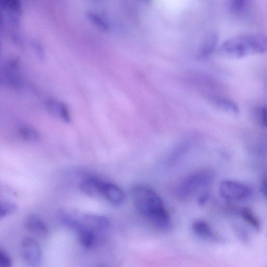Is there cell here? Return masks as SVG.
<instances>
[{
	"instance_id": "cell-1",
	"label": "cell",
	"mask_w": 267,
	"mask_h": 267,
	"mask_svg": "<svg viewBox=\"0 0 267 267\" xmlns=\"http://www.w3.org/2000/svg\"><path fill=\"white\" fill-rule=\"evenodd\" d=\"M132 198L137 210L157 228L170 229L171 216L160 195L150 188L136 186L132 190Z\"/></svg>"
},
{
	"instance_id": "cell-2",
	"label": "cell",
	"mask_w": 267,
	"mask_h": 267,
	"mask_svg": "<svg viewBox=\"0 0 267 267\" xmlns=\"http://www.w3.org/2000/svg\"><path fill=\"white\" fill-rule=\"evenodd\" d=\"M267 49L266 37L261 34H245L231 38L223 43L218 53L232 58L264 53Z\"/></svg>"
},
{
	"instance_id": "cell-3",
	"label": "cell",
	"mask_w": 267,
	"mask_h": 267,
	"mask_svg": "<svg viewBox=\"0 0 267 267\" xmlns=\"http://www.w3.org/2000/svg\"><path fill=\"white\" fill-rule=\"evenodd\" d=\"M213 179L214 175L209 171H201L192 173L185 177L177 186L176 194L180 199H187L210 185Z\"/></svg>"
},
{
	"instance_id": "cell-4",
	"label": "cell",
	"mask_w": 267,
	"mask_h": 267,
	"mask_svg": "<svg viewBox=\"0 0 267 267\" xmlns=\"http://www.w3.org/2000/svg\"><path fill=\"white\" fill-rule=\"evenodd\" d=\"M218 190L222 199L231 202L247 201L253 195V190L249 186L231 180L221 181L219 185Z\"/></svg>"
},
{
	"instance_id": "cell-5",
	"label": "cell",
	"mask_w": 267,
	"mask_h": 267,
	"mask_svg": "<svg viewBox=\"0 0 267 267\" xmlns=\"http://www.w3.org/2000/svg\"><path fill=\"white\" fill-rule=\"evenodd\" d=\"M21 253L25 262L33 267L42 263L43 252L40 244L32 237H26L21 243Z\"/></svg>"
},
{
	"instance_id": "cell-6",
	"label": "cell",
	"mask_w": 267,
	"mask_h": 267,
	"mask_svg": "<svg viewBox=\"0 0 267 267\" xmlns=\"http://www.w3.org/2000/svg\"><path fill=\"white\" fill-rule=\"evenodd\" d=\"M101 196L108 202L116 206L124 204L126 197L124 192L117 185L103 181L101 187Z\"/></svg>"
},
{
	"instance_id": "cell-7",
	"label": "cell",
	"mask_w": 267,
	"mask_h": 267,
	"mask_svg": "<svg viewBox=\"0 0 267 267\" xmlns=\"http://www.w3.org/2000/svg\"><path fill=\"white\" fill-rule=\"evenodd\" d=\"M25 225L29 232L42 238L45 237L48 234L46 224L40 217L36 214L29 215L25 220Z\"/></svg>"
},
{
	"instance_id": "cell-8",
	"label": "cell",
	"mask_w": 267,
	"mask_h": 267,
	"mask_svg": "<svg viewBox=\"0 0 267 267\" xmlns=\"http://www.w3.org/2000/svg\"><path fill=\"white\" fill-rule=\"evenodd\" d=\"M48 110L53 115L61 118L64 121L70 122L71 117L67 107L60 102L49 100L46 103Z\"/></svg>"
},
{
	"instance_id": "cell-9",
	"label": "cell",
	"mask_w": 267,
	"mask_h": 267,
	"mask_svg": "<svg viewBox=\"0 0 267 267\" xmlns=\"http://www.w3.org/2000/svg\"><path fill=\"white\" fill-rule=\"evenodd\" d=\"M103 182L96 177L88 178L81 183V190L84 193L91 197L101 196Z\"/></svg>"
},
{
	"instance_id": "cell-10",
	"label": "cell",
	"mask_w": 267,
	"mask_h": 267,
	"mask_svg": "<svg viewBox=\"0 0 267 267\" xmlns=\"http://www.w3.org/2000/svg\"><path fill=\"white\" fill-rule=\"evenodd\" d=\"M193 229L195 233L202 238L212 240L216 239V235L210 225L204 221H195L193 224Z\"/></svg>"
},
{
	"instance_id": "cell-11",
	"label": "cell",
	"mask_w": 267,
	"mask_h": 267,
	"mask_svg": "<svg viewBox=\"0 0 267 267\" xmlns=\"http://www.w3.org/2000/svg\"><path fill=\"white\" fill-rule=\"evenodd\" d=\"M217 42V36L212 33L204 39L199 51V56L204 58L211 54L215 49Z\"/></svg>"
},
{
	"instance_id": "cell-12",
	"label": "cell",
	"mask_w": 267,
	"mask_h": 267,
	"mask_svg": "<svg viewBox=\"0 0 267 267\" xmlns=\"http://www.w3.org/2000/svg\"><path fill=\"white\" fill-rule=\"evenodd\" d=\"M214 104L221 110L232 115L239 113V108L234 102L225 98H215Z\"/></svg>"
},
{
	"instance_id": "cell-13",
	"label": "cell",
	"mask_w": 267,
	"mask_h": 267,
	"mask_svg": "<svg viewBox=\"0 0 267 267\" xmlns=\"http://www.w3.org/2000/svg\"><path fill=\"white\" fill-rule=\"evenodd\" d=\"M20 133L25 140L29 141H37L40 138V135L37 131L32 127L23 126L21 128Z\"/></svg>"
},
{
	"instance_id": "cell-14",
	"label": "cell",
	"mask_w": 267,
	"mask_h": 267,
	"mask_svg": "<svg viewBox=\"0 0 267 267\" xmlns=\"http://www.w3.org/2000/svg\"><path fill=\"white\" fill-rule=\"evenodd\" d=\"M17 210V206L12 202H0V219L14 213Z\"/></svg>"
},
{
	"instance_id": "cell-15",
	"label": "cell",
	"mask_w": 267,
	"mask_h": 267,
	"mask_svg": "<svg viewBox=\"0 0 267 267\" xmlns=\"http://www.w3.org/2000/svg\"><path fill=\"white\" fill-rule=\"evenodd\" d=\"M88 18L90 21L98 28L104 31H107L108 26L104 18L99 15L95 13H90L88 14Z\"/></svg>"
},
{
	"instance_id": "cell-16",
	"label": "cell",
	"mask_w": 267,
	"mask_h": 267,
	"mask_svg": "<svg viewBox=\"0 0 267 267\" xmlns=\"http://www.w3.org/2000/svg\"><path fill=\"white\" fill-rule=\"evenodd\" d=\"M247 7V2L245 1H232L230 3V8L232 13L236 15H242Z\"/></svg>"
},
{
	"instance_id": "cell-17",
	"label": "cell",
	"mask_w": 267,
	"mask_h": 267,
	"mask_svg": "<svg viewBox=\"0 0 267 267\" xmlns=\"http://www.w3.org/2000/svg\"><path fill=\"white\" fill-rule=\"evenodd\" d=\"M241 215L243 218L253 226L255 228H259V222L253 213L251 211L244 209L241 211Z\"/></svg>"
},
{
	"instance_id": "cell-18",
	"label": "cell",
	"mask_w": 267,
	"mask_h": 267,
	"mask_svg": "<svg viewBox=\"0 0 267 267\" xmlns=\"http://www.w3.org/2000/svg\"><path fill=\"white\" fill-rule=\"evenodd\" d=\"M190 148V144L189 142H184L181 144L179 146H178L174 152L172 154V159L175 161L182 157Z\"/></svg>"
},
{
	"instance_id": "cell-19",
	"label": "cell",
	"mask_w": 267,
	"mask_h": 267,
	"mask_svg": "<svg viewBox=\"0 0 267 267\" xmlns=\"http://www.w3.org/2000/svg\"><path fill=\"white\" fill-rule=\"evenodd\" d=\"M256 117L257 121L265 127L267 125V109L265 106L259 107L256 111Z\"/></svg>"
},
{
	"instance_id": "cell-20",
	"label": "cell",
	"mask_w": 267,
	"mask_h": 267,
	"mask_svg": "<svg viewBox=\"0 0 267 267\" xmlns=\"http://www.w3.org/2000/svg\"><path fill=\"white\" fill-rule=\"evenodd\" d=\"M13 262L10 257L0 249V267H12Z\"/></svg>"
},
{
	"instance_id": "cell-21",
	"label": "cell",
	"mask_w": 267,
	"mask_h": 267,
	"mask_svg": "<svg viewBox=\"0 0 267 267\" xmlns=\"http://www.w3.org/2000/svg\"><path fill=\"white\" fill-rule=\"evenodd\" d=\"M209 199V194L206 192L203 193L199 199V203L201 205H204Z\"/></svg>"
}]
</instances>
